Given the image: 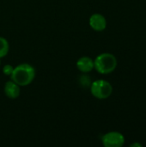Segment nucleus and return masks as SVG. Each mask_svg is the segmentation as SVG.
<instances>
[{
  "label": "nucleus",
  "mask_w": 146,
  "mask_h": 147,
  "mask_svg": "<svg viewBox=\"0 0 146 147\" xmlns=\"http://www.w3.org/2000/svg\"><path fill=\"white\" fill-rule=\"evenodd\" d=\"M21 93L20 86L11 79L4 84V94L9 99H16Z\"/></svg>",
  "instance_id": "6"
},
{
  "label": "nucleus",
  "mask_w": 146,
  "mask_h": 147,
  "mask_svg": "<svg viewBox=\"0 0 146 147\" xmlns=\"http://www.w3.org/2000/svg\"><path fill=\"white\" fill-rule=\"evenodd\" d=\"M135 146L142 147L143 146V145H142V144H140V143H133V144L131 145V147H135Z\"/></svg>",
  "instance_id": "11"
},
{
  "label": "nucleus",
  "mask_w": 146,
  "mask_h": 147,
  "mask_svg": "<svg viewBox=\"0 0 146 147\" xmlns=\"http://www.w3.org/2000/svg\"><path fill=\"white\" fill-rule=\"evenodd\" d=\"M116 57L109 53L99 54L94 60V69L100 74L107 75L112 73L117 67Z\"/></svg>",
  "instance_id": "2"
},
{
  "label": "nucleus",
  "mask_w": 146,
  "mask_h": 147,
  "mask_svg": "<svg viewBox=\"0 0 146 147\" xmlns=\"http://www.w3.org/2000/svg\"><path fill=\"white\" fill-rule=\"evenodd\" d=\"M0 63H1V62H0Z\"/></svg>",
  "instance_id": "12"
},
{
  "label": "nucleus",
  "mask_w": 146,
  "mask_h": 147,
  "mask_svg": "<svg viewBox=\"0 0 146 147\" xmlns=\"http://www.w3.org/2000/svg\"><path fill=\"white\" fill-rule=\"evenodd\" d=\"M89 88L92 96L100 100L108 98L113 93V87L111 84L103 79L96 80L92 82Z\"/></svg>",
  "instance_id": "3"
},
{
  "label": "nucleus",
  "mask_w": 146,
  "mask_h": 147,
  "mask_svg": "<svg viewBox=\"0 0 146 147\" xmlns=\"http://www.w3.org/2000/svg\"><path fill=\"white\" fill-rule=\"evenodd\" d=\"M77 67L81 72L89 73L94 69V60L88 56L81 57L77 61Z\"/></svg>",
  "instance_id": "7"
},
{
  "label": "nucleus",
  "mask_w": 146,
  "mask_h": 147,
  "mask_svg": "<svg viewBox=\"0 0 146 147\" xmlns=\"http://www.w3.org/2000/svg\"><path fill=\"white\" fill-rule=\"evenodd\" d=\"M13 70H14V67L11 65H5L3 67V72L6 76H11V74L13 72Z\"/></svg>",
  "instance_id": "10"
},
{
  "label": "nucleus",
  "mask_w": 146,
  "mask_h": 147,
  "mask_svg": "<svg viewBox=\"0 0 146 147\" xmlns=\"http://www.w3.org/2000/svg\"><path fill=\"white\" fill-rule=\"evenodd\" d=\"M9 50V44L4 37L0 36V59L5 57Z\"/></svg>",
  "instance_id": "8"
},
{
  "label": "nucleus",
  "mask_w": 146,
  "mask_h": 147,
  "mask_svg": "<svg viewBox=\"0 0 146 147\" xmlns=\"http://www.w3.org/2000/svg\"><path fill=\"white\" fill-rule=\"evenodd\" d=\"M102 142L105 147H121L125 144V137L120 132L113 131L104 134Z\"/></svg>",
  "instance_id": "4"
},
{
  "label": "nucleus",
  "mask_w": 146,
  "mask_h": 147,
  "mask_svg": "<svg viewBox=\"0 0 146 147\" xmlns=\"http://www.w3.org/2000/svg\"><path fill=\"white\" fill-rule=\"evenodd\" d=\"M79 84L80 85H82L83 88H89L92 82H91V78L89 76L87 75V73H83V75H82L79 78Z\"/></svg>",
  "instance_id": "9"
},
{
  "label": "nucleus",
  "mask_w": 146,
  "mask_h": 147,
  "mask_svg": "<svg viewBox=\"0 0 146 147\" xmlns=\"http://www.w3.org/2000/svg\"><path fill=\"white\" fill-rule=\"evenodd\" d=\"M89 22L91 28L97 32H102L107 28V20L105 16L99 13L93 14L90 16Z\"/></svg>",
  "instance_id": "5"
},
{
  "label": "nucleus",
  "mask_w": 146,
  "mask_h": 147,
  "mask_svg": "<svg viewBox=\"0 0 146 147\" xmlns=\"http://www.w3.org/2000/svg\"><path fill=\"white\" fill-rule=\"evenodd\" d=\"M35 74V68L32 65L22 63L14 67L10 78L20 87H25L29 85L34 81Z\"/></svg>",
  "instance_id": "1"
}]
</instances>
